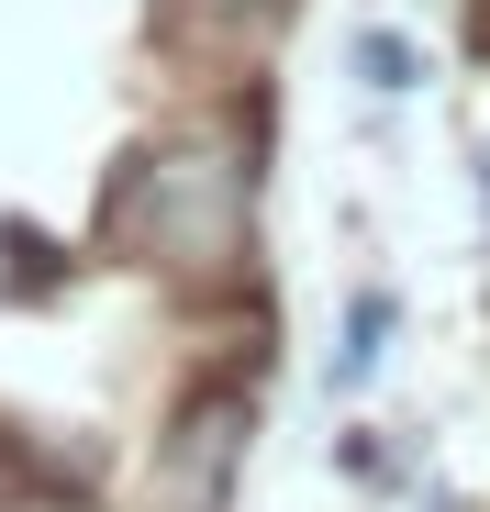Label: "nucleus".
<instances>
[{
    "instance_id": "nucleus-1",
    "label": "nucleus",
    "mask_w": 490,
    "mask_h": 512,
    "mask_svg": "<svg viewBox=\"0 0 490 512\" xmlns=\"http://www.w3.org/2000/svg\"><path fill=\"white\" fill-rule=\"evenodd\" d=\"M123 212L134 234L168 256V268L190 279H223L234 256H245V212H257V167H234L223 134H190V145H156L134 156V179H123Z\"/></svg>"
},
{
    "instance_id": "nucleus-2",
    "label": "nucleus",
    "mask_w": 490,
    "mask_h": 512,
    "mask_svg": "<svg viewBox=\"0 0 490 512\" xmlns=\"http://www.w3.org/2000/svg\"><path fill=\"white\" fill-rule=\"evenodd\" d=\"M390 290H357L346 301V334H335V357H323V390H335V401H357L368 379H379V357H390Z\"/></svg>"
},
{
    "instance_id": "nucleus-3",
    "label": "nucleus",
    "mask_w": 490,
    "mask_h": 512,
    "mask_svg": "<svg viewBox=\"0 0 490 512\" xmlns=\"http://www.w3.org/2000/svg\"><path fill=\"white\" fill-rule=\"evenodd\" d=\"M346 56H357V78H368L379 101H401V90H424V78H435V56H424L413 34H390V23H368V34L346 45Z\"/></svg>"
},
{
    "instance_id": "nucleus-4",
    "label": "nucleus",
    "mask_w": 490,
    "mask_h": 512,
    "mask_svg": "<svg viewBox=\"0 0 490 512\" xmlns=\"http://www.w3.org/2000/svg\"><path fill=\"white\" fill-rule=\"evenodd\" d=\"M479 201H490V156H479Z\"/></svg>"
}]
</instances>
